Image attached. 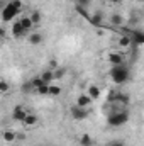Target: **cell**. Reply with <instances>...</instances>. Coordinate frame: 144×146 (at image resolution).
Wrapping results in <instances>:
<instances>
[{
	"label": "cell",
	"instance_id": "obj_17",
	"mask_svg": "<svg viewBox=\"0 0 144 146\" xmlns=\"http://www.w3.org/2000/svg\"><path fill=\"white\" fill-rule=\"evenodd\" d=\"M80 146H93V139L90 134H81L80 136Z\"/></svg>",
	"mask_w": 144,
	"mask_h": 146
},
{
	"label": "cell",
	"instance_id": "obj_12",
	"mask_svg": "<svg viewBox=\"0 0 144 146\" xmlns=\"http://www.w3.org/2000/svg\"><path fill=\"white\" fill-rule=\"evenodd\" d=\"M37 122H39V119H37L36 114H27V117L24 119V122H22V124H24L26 127H32V126H36Z\"/></svg>",
	"mask_w": 144,
	"mask_h": 146
},
{
	"label": "cell",
	"instance_id": "obj_11",
	"mask_svg": "<svg viewBox=\"0 0 144 146\" xmlns=\"http://www.w3.org/2000/svg\"><path fill=\"white\" fill-rule=\"evenodd\" d=\"M39 76H41L46 83H49V85H51V82L56 78V73H54V70H51V68H49V70H44V72L41 73Z\"/></svg>",
	"mask_w": 144,
	"mask_h": 146
},
{
	"label": "cell",
	"instance_id": "obj_1",
	"mask_svg": "<svg viewBox=\"0 0 144 146\" xmlns=\"http://www.w3.org/2000/svg\"><path fill=\"white\" fill-rule=\"evenodd\" d=\"M110 78H112V82L115 83V85H124L127 80H129V76H131V72H129V68H127V65H115V66H112L110 68Z\"/></svg>",
	"mask_w": 144,
	"mask_h": 146
},
{
	"label": "cell",
	"instance_id": "obj_23",
	"mask_svg": "<svg viewBox=\"0 0 144 146\" xmlns=\"http://www.w3.org/2000/svg\"><path fill=\"white\" fill-rule=\"evenodd\" d=\"M9 88H10L9 82H7V80H0V92L5 94V92H9Z\"/></svg>",
	"mask_w": 144,
	"mask_h": 146
},
{
	"label": "cell",
	"instance_id": "obj_22",
	"mask_svg": "<svg viewBox=\"0 0 144 146\" xmlns=\"http://www.w3.org/2000/svg\"><path fill=\"white\" fill-rule=\"evenodd\" d=\"M48 95H51V97H58V95H61V87L49 85V94H48Z\"/></svg>",
	"mask_w": 144,
	"mask_h": 146
},
{
	"label": "cell",
	"instance_id": "obj_18",
	"mask_svg": "<svg viewBox=\"0 0 144 146\" xmlns=\"http://www.w3.org/2000/svg\"><path fill=\"white\" fill-rule=\"evenodd\" d=\"M102 19H104V15H102V12H97V14H93V15H90V22L92 24H95V26H100L102 24Z\"/></svg>",
	"mask_w": 144,
	"mask_h": 146
},
{
	"label": "cell",
	"instance_id": "obj_20",
	"mask_svg": "<svg viewBox=\"0 0 144 146\" xmlns=\"http://www.w3.org/2000/svg\"><path fill=\"white\" fill-rule=\"evenodd\" d=\"M119 44L127 48V46H132V37L131 36H120L119 37Z\"/></svg>",
	"mask_w": 144,
	"mask_h": 146
},
{
	"label": "cell",
	"instance_id": "obj_4",
	"mask_svg": "<svg viewBox=\"0 0 144 146\" xmlns=\"http://www.w3.org/2000/svg\"><path fill=\"white\" fill-rule=\"evenodd\" d=\"M27 109L24 107V106H15L14 109H12V119L14 121H19V122H24V119L27 117Z\"/></svg>",
	"mask_w": 144,
	"mask_h": 146
},
{
	"label": "cell",
	"instance_id": "obj_2",
	"mask_svg": "<svg viewBox=\"0 0 144 146\" xmlns=\"http://www.w3.org/2000/svg\"><path fill=\"white\" fill-rule=\"evenodd\" d=\"M127 121H129V114H127V110L112 112V114L108 115V119H107L108 126H112V127H119V126H124Z\"/></svg>",
	"mask_w": 144,
	"mask_h": 146
},
{
	"label": "cell",
	"instance_id": "obj_14",
	"mask_svg": "<svg viewBox=\"0 0 144 146\" xmlns=\"http://www.w3.org/2000/svg\"><path fill=\"white\" fill-rule=\"evenodd\" d=\"M2 138H3V141L5 143H14L15 141V138H17V134L14 133V131H3V134H2Z\"/></svg>",
	"mask_w": 144,
	"mask_h": 146
},
{
	"label": "cell",
	"instance_id": "obj_25",
	"mask_svg": "<svg viewBox=\"0 0 144 146\" xmlns=\"http://www.w3.org/2000/svg\"><path fill=\"white\" fill-rule=\"evenodd\" d=\"M9 3H10V5H14V7H15V9H19V10L22 9V2H20V0H10Z\"/></svg>",
	"mask_w": 144,
	"mask_h": 146
},
{
	"label": "cell",
	"instance_id": "obj_6",
	"mask_svg": "<svg viewBox=\"0 0 144 146\" xmlns=\"http://www.w3.org/2000/svg\"><path fill=\"white\" fill-rule=\"evenodd\" d=\"M10 33H12V36H14V37H22V36H26V34H27V31L24 29V26L20 24V21H15V22L12 24Z\"/></svg>",
	"mask_w": 144,
	"mask_h": 146
},
{
	"label": "cell",
	"instance_id": "obj_3",
	"mask_svg": "<svg viewBox=\"0 0 144 146\" xmlns=\"http://www.w3.org/2000/svg\"><path fill=\"white\" fill-rule=\"evenodd\" d=\"M19 12H20L19 9H15L14 5L7 3V5H3V9H2V21H3V22H9V21H12L14 17H17Z\"/></svg>",
	"mask_w": 144,
	"mask_h": 146
},
{
	"label": "cell",
	"instance_id": "obj_10",
	"mask_svg": "<svg viewBox=\"0 0 144 146\" xmlns=\"http://www.w3.org/2000/svg\"><path fill=\"white\" fill-rule=\"evenodd\" d=\"M92 97L88 95V94H81L78 99H76V106H80V107H88L90 104H92Z\"/></svg>",
	"mask_w": 144,
	"mask_h": 146
},
{
	"label": "cell",
	"instance_id": "obj_9",
	"mask_svg": "<svg viewBox=\"0 0 144 146\" xmlns=\"http://www.w3.org/2000/svg\"><path fill=\"white\" fill-rule=\"evenodd\" d=\"M107 60H108V63H112V66L122 65V63H124V56H122L120 53H108Z\"/></svg>",
	"mask_w": 144,
	"mask_h": 146
},
{
	"label": "cell",
	"instance_id": "obj_19",
	"mask_svg": "<svg viewBox=\"0 0 144 146\" xmlns=\"http://www.w3.org/2000/svg\"><path fill=\"white\" fill-rule=\"evenodd\" d=\"M110 24H114V26H122V24H124V17H122L120 14H114V15L110 17Z\"/></svg>",
	"mask_w": 144,
	"mask_h": 146
},
{
	"label": "cell",
	"instance_id": "obj_26",
	"mask_svg": "<svg viewBox=\"0 0 144 146\" xmlns=\"http://www.w3.org/2000/svg\"><path fill=\"white\" fill-rule=\"evenodd\" d=\"M49 68L56 72V68H58V61H56V60H51V61H49Z\"/></svg>",
	"mask_w": 144,
	"mask_h": 146
},
{
	"label": "cell",
	"instance_id": "obj_16",
	"mask_svg": "<svg viewBox=\"0 0 144 146\" xmlns=\"http://www.w3.org/2000/svg\"><path fill=\"white\" fill-rule=\"evenodd\" d=\"M88 95H90L93 100H97V99L100 97V87H97V85H92V87H88Z\"/></svg>",
	"mask_w": 144,
	"mask_h": 146
},
{
	"label": "cell",
	"instance_id": "obj_13",
	"mask_svg": "<svg viewBox=\"0 0 144 146\" xmlns=\"http://www.w3.org/2000/svg\"><path fill=\"white\" fill-rule=\"evenodd\" d=\"M44 85H49V83H46L41 76H36V78H32V80H31V87H32L36 92L41 88V87H44Z\"/></svg>",
	"mask_w": 144,
	"mask_h": 146
},
{
	"label": "cell",
	"instance_id": "obj_24",
	"mask_svg": "<svg viewBox=\"0 0 144 146\" xmlns=\"http://www.w3.org/2000/svg\"><path fill=\"white\" fill-rule=\"evenodd\" d=\"M107 146H126V143L122 139H115V141H110Z\"/></svg>",
	"mask_w": 144,
	"mask_h": 146
},
{
	"label": "cell",
	"instance_id": "obj_28",
	"mask_svg": "<svg viewBox=\"0 0 144 146\" xmlns=\"http://www.w3.org/2000/svg\"><path fill=\"white\" fill-rule=\"evenodd\" d=\"M108 2H110V3H120L122 0H108Z\"/></svg>",
	"mask_w": 144,
	"mask_h": 146
},
{
	"label": "cell",
	"instance_id": "obj_7",
	"mask_svg": "<svg viewBox=\"0 0 144 146\" xmlns=\"http://www.w3.org/2000/svg\"><path fill=\"white\" fill-rule=\"evenodd\" d=\"M129 36L132 37V46H143L144 44V31H131Z\"/></svg>",
	"mask_w": 144,
	"mask_h": 146
},
{
	"label": "cell",
	"instance_id": "obj_8",
	"mask_svg": "<svg viewBox=\"0 0 144 146\" xmlns=\"http://www.w3.org/2000/svg\"><path fill=\"white\" fill-rule=\"evenodd\" d=\"M27 39H29V44H31V46H37V44L42 42L44 37H42V34H41L39 31H34V33H29Z\"/></svg>",
	"mask_w": 144,
	"mask_h": 146
},
{
	"label": "cell",
	"instance_id": "obj_29",
	"mask_svg": "<svg viewBox=\"0 0 144 146\" xmlns=\"http://www.w3.org/2000/svg\"><path fill=\"white\" fill-rule=\"evenodd\" d=\"M137 2H141V3H144V0H137Z\"/></svg>",
	"mask_w": 144,
	"mask_h": 146
},
{
	"label": "cell",
	"instance_id": "obj_21",
	"mask_svg": "<svg viewBox=\"0 0 144 146\" xmlns=\"http://www.w3.org/2000/svg\"><path fill=\"white\" fill-rule=\"evenodd\" d=\"M29 17H31V21H32V24H34V26L39 24V22H41V19H42V15H41V12H39V10L31 12V14H29Z\"/></svg>",
	"mask_w": 144,
	"mask_h": 146
},
{
	"label": "cell",
	"instance_id": "obj_5",
	"mask_svg": "<svg viewBox=\"0 0 144 146\" xmlns=\"http://www.w3.org/2000/svg\"><path fill=\"white\" fill-rule=\"evenodd\" d=\"M71 117L75 121H83L88 117V110L87 107H80V106H73L71 107Z\"/></svg>",
	"mask_w": 144,
	"mask_h": 146
},
{
	"label": "cell",
	"instance_id": "obj_15",
	"mask_svg": "<svg viewBox=\"0 0 144 146\" xmlns=\"http://www.w3.org/2000/svg\"><path fill=\"white\" fill-rule=\"evenodd\" d=\"M19 21H20V24L24 26V29H26L27 33H31V29H32V26H34V24H32V21H31V17H29V15H26V17H22V19H19Z\"/></svg>",
	"mask_w": 144,
	"mask_h": 146
},
{
	"label": "cell",
	"instance_id": "obj_27",
	"mask_svg": "<svg viewBox=\"0 0 144 146\" xmlns=\"http://www.w3.org/2000/svg\"><path fill=\"white\" fill-rule=\"evenodd\" d=\"M90 0H76V5H81V7H88Z\"/></svg>",
	"mask_w": 144,
	"mask_h": 146
}]
</instances>
